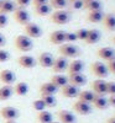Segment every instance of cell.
<instances>
[{
  "label": "cell",
  "mask_w": 115,
  "mask_h": 123,
  "mask_svg": "<svg viewBox=\"0 0 115 123\" xmlns=\"http://www.w3.org/2000/svg\"><path fill=\"white\" fill-rule=\"evenodd\" d=\"M14 18H15V21L17 24L25 26V25H27L30 22V14L26 10V7H19V6H16L15 11H14Z\"/></svg>",
  "instance_id": "5"
},
{
  "label": "cell",
  "mask_w": 115,
  "mask_h": 123,
  "mask_svg": "<svg viewBox=\"0 0 115 123\" xmlns=\"http://www.w3.org/2000/svg\"><path fill=\"white\" fill-rule=\"evenodd\" d=\"M76 41H78L76 32H66V42L67 43H74Z\"/></svg>",
  "instance_id": "37"
},
{
  "label": "cell",
  "mask_w": 115,
  "mask_h": 123,
  "mask_svg": "<svg viewBox=\"0 0 115 123\" xmlns=\"http://www.w3.org/2000/svg\"><path fill=\"white\" fill-rule=\"evenodd\" d=\"M7 22H9V20H7V15H5V14H1V12H0V28H4V27H6Z\"/></svg>",
  "instance_id": "40"
},
{
  "label": "cell",
  "mask_w": 115,
  "mask_h": 123,
  "mask_svg": "<svg viewBox=\"0 0 115 123\" xmlns=\"http://www.w3.org/2000/svg\"><path fill=\"white\" fill-rule=\"evenodd\" d=\"M101 22L107 30L115 31V15L114 14H105Z\"/></svg>",
  "instance_id": "29"
},
{
  "label": "cell",
  "mask_w": 115,
  "mask_h": 123,
  "mask_svg": "<svg viewBox=\"0 0 115 123\" xmlns=\"http://www.w3.org/2000/svg\"><path fill=\"white\" fill-rule=\"evenodd\" d=\"M20 115L17 108L11 107V106H5L0 108V117L4 121H15Z\"/></svg>",
  "instance_id": "7"
},
{
  "label": "cell",
  "mask_w": 115,
  "mask_h": 123,
  "mask_svg": "<svg viewBox=\"0 0 115 123\" xmlns=\"http://www.w3.org/2000/svg\"><path fill=\"white\" fill-rule=\"evenodd\" d=\"M113 43H114V44H115V36H114V37H113Z\"/></svg>",
  "instance_id": "49"
},
{
  "label": "cell",
  "mask_w": 115,
  "mask_h": 123,
  "mask_svg": "<svg viewBox=\"0 0 115 123\" xmlns=\"http://www.w3.org/2000/svg\"><path fill=\"white\" fill-rule=\"evenodd\" d=\"M41 100L43 101V104L46 105L47 108H52L57 106V98L55 97V95H43L41 96Z\"/></svg>",
  "instance_id": "32"
},
{
  "label": "cell",
  "mask_w": 115,
  "mask_h": 123,
  "mask_svg": "<svg viewBox=\"0 0 115 123\" xmlns=\"http://www.w3.org/2000/svg\"><path fill=\"white\" fill-rule=\"evenodd\" d=\"M76 35H77V38L79 41H86L87 36H88V28H79V30H77Z\"/></svg>",
  "instance_id": "36"
},
{
  "label": "cell",
  "mask_w": 115,
  "mask_h": 123,
  "mask_svg": "<svg viewBox=\"0 0 115 123\" xmlns=\"http://www.w3.org/2000/svg\"><path fill=\"white\" fill-rule=\"evenodd\" d=\"M51 5L50 4H43V5H38V6H35V11L38 16H47L51 14Z\"/></svg>",
  "instance_id": "33"
},
{
  "label": "cell",
  "mask_w": 115,
  "mask_h": 123,
  "mask_svg": "<svg viewBox=\"0 0 115 123\" xmlns=\"http://www.w3.org/2000/svg\"><path fill=\"white\" fill-rule=\"evenodd\" d=\"M94 96H95V94H94L92 90H83V91H79L78 100L92 105V102H93V100H94Z\"/></svg>",
  "instance_id": "31"
},
{
  "label": "cell",
  "mask_w": 115,
  "mask_h": 123,
  "mask_svg": "<svg viewBox=\"0 0 115 123\" xmlns=\"http://www.w3.org/2000/svg\"><path fill=\"white\" fill-rule=\"evenodd\" d=\"M50 42L52 44H56V46L63 44L66 42V31H62V30L53 31L50 35Z\"/></svg>",
  "instance_id": "16"
},
{
  "label": "cell",
  "mask_w": 115,
  "mask_h": 123,
  "mask_svg": "<svg viewBox=\"0 0 115 123\" xmlns=\"http://www.w3.org/2000/svg\"><path fill=\"white\" fill-rule=\"evenodd\" d=\"M32 108H34L35 111H37V112H41V111L46 110L47 107H46V105L43 104L42 100H41V98H37V100H35V101L32 102Z\"/></svg>",
  "instance_id": "35"
},
{
  "label": "cell",
  "mask_w": 115,
  "mask_h": 123,
  "mask_svg": "<svg viewBox=\"0 0 115 123\" xmlns=\"http://www.w3.org/2000/svg\"><path fill=\"white\" fill-rule=\"evenodd\" d=\"M24 30H25V35L27 37H30L31 39L32 38H40L42 36V28L40 27V25L35 24V22H29L27 25L24 26Z\"/></svg>",
  "instance_id": "6"
},
{
  "label": "cell",
  "mask_w": 115,
  "mask_h": 123,
  "mask_svg": "<svg viewBox=\"0 0 115 123\" xmlns=\"http://www.w3.org/2000/svg\"><path fill=\"white\" fill-rule=\"evenodd\" d=\"M83 9L88 11H97V10H103V5L99 0H86L83 3Z\"/></svg>",
  "instance_id": "27"
},
{
  "label": "cell",
  "mask_w": 115,
  "mask_h": 123,
  "mask_svg": "<svg viewBox=\"0 0 115 123\" xmlns=\"http://www.w3.org/2000/svg\"><path fill=\"white\" fill-rule=\"evenodd\" d=\"M100 37H101L100 31L97 28H92V30H88V36L84 42L87 44H95L100 41Z\"/></svg>",
  "instance_id": "24"
},
{
  "label": "cell",
  "mask_w": 115,
  "mask_h": 123,
  "mask_svg": "<svg viewBox=\"0 0 115 123\" xmlns=\"http://www.w3.org/2000/svg\"><path fill=\"white\" fill-rule=\"evenodd\" d=\"M90 71H92V74L95 75L98 79H105L109 75V70L107 68V64H104L100 60H97V62H94V63H92Z\"/></svg>",
  "instance_id": "3"
},
{
  "label": "cell",
  "mask_w": 115,
  "mask_h": 123,
  "mask_svg": "<svg viewBox=\"0 0 115 123\" xmlns=\"http://www.w3.org/2000/svg\"><path fill=\"white\" fill-rule=\"evenodd\" d=\"M10 59V53L5 49H0V63H5Z\"/></svg>",
  "instance_id": "38"
},
{
  "label": "cell",
  "mask_w": 115,
  "mask_h": 123,
  "mask_svg": "<svg viewBox=\"0 0 115 123\" xmlns=\"http://www.w3.org/2000/svg\"><path fill=\"white\" fill-rule=\"evenodd\" d=\"M5 44H6V38H5V36L1 32H0V48L4 47Z\"/></svg>",
  "instance_id": "45"
},
{
  "label": "cell",
  "mask_w": 115,
  "mask_h": 123,
  "mask_svg": "<svg viewBox=\"0 0 115 123\" xmlns=\"http://www.w3.org/2000/svg\"><path fill=\"white\" fill-rule=\"evenodd\" d=\"M108 94L115 95V81H108Z\"/></svg>",
  "instance_id": "42"
},
{
  "label": "cell",
  "mask_w": 115,
  "mask_h": 123,
  "mask_svg": "<svg viewBox=\"0 0 115 123\" xmlns=\"http://www.w3.org/2000/svg\"><path fill=\"white\" fill-rule=\"evenodd\" d=\"M104 14L103 10H97V11H89L88 15H87V20L92 24H99L103 21L104 18Z\"/></svg>",
  "instance_id": "26"
},
{
  "label": "cell",
  "mask_w": 115,
  "mask_h": 123,
  "mask_svg": "<svg viewBox=\"0 0 115 123\" xmlns=\"http://www.w3.org/2000/svg\"><path fill=\"white\" fill-rule=\"evenodd\" d=\"M68 83L71 85H74L77 87H80L83 85H86L87 76L83 73H79V74H68Z\"/></svg>",
  "instance_id": "17"
},
{
  "label": "cell",
  "mask_w": 115,
  "mask_h": 123,
  "mask_svg": "<svg viewBox=\"0 0 115 123\" xmlns=\"http://www.w3.org/2000/svg\"><path fill=\"white\" fill-rule=\"evenodd\" d=\"M52 123H61V122H58V121H53V122H52Z\"/></svg>",
  "instance_id": "50"
},
{
  "label": "cell",
  "mask_w": 115,
  "mask_h": 123,
  "mask_svg": "<svg viewBox=\"0 0 115 123\" xmlns=\"http://www.w3.org/2000/svg\"><path fill=\"white\" fill-rule=\"evenodd\" d=\"M97 55L99 57V59H103V60L108 62V60L115 58V49H113L110 47H103V48L98 49Z\"/></svg>",
  "instance_id": "20"
},
{
  "label": "cell",
  "mask_w": 115,
  "mask_h": 123,
  "mask_svg": "<svg viewBox=\"0 0 115 123\" xmlns=\"http://www.w3.org/2000/svg\"><path fill=\"white\" fill-rule=\"evenodd\" d=\"M17 64L24 69H32L36 67V59L29 54H24L17 58Z\"/></svg>",
  "instance_id": "15"
},
{
  "label": "cell",
  "mask_w": 115,
  "mask_h": 123,
  "mask_svg": "<svg viewBox=\"0 0 115 123\" xmlns=\"http://www.w3.org/2000/svg\"><path fill=\"white\" fill-rule=\"evenodd\" d=\"M79 87L74 86V85H71L69 83L67 85H65L61 89V94L63 97L66 98H74V97H78L79 95Z\"/></svg>",
  "instance_id": "13"
},
{
  "label": "cell",
  "mask_w": 115,
  "mask_h": 123,
  "mask_svg": "<svg viewBox=\"0 0 115 123\" xmlns=\"http://www.w3.org/2000/svg\"><path fill=\"white\" fill-rule=\"evenodd\" d=\"M50 0H32V3L35 6H38V5H43V4H48Z\"/></svg>",
  "instance_id": "44"
},
{
  "label": "cell",
  "mask_w": 115,
  "mask_h": 123,
  "mask_svg": "<svg viewBox=\"0 0 115 123\" xmlns=\"http://www.w3.org/2000/svg\"><path fill=\"white\" fill-rule=\"evenodd\" d=\"M53 62H55L53 55H52L51 53H48V52H42L37 58L38 65L42 67V68H52Z\"/></svg>",
  "instance_id": "14"
},
{
  "label": "cell",
  "mask_w": 115,
  "mask_h": 123,
  "mask_svg": "<svg viewBox=\"0 0 115 123\" xmlns=\"http://www.w3.org/2000/svg\"><path fill=\"white\" fill-rule=\"evenodd\" d=\"M114 117H115V116H114Z\"/></svg>",
  "instance_id": "54"
},
{
  "label": "cell",
  "mask_w": 115,
  "mask_h": 123,
  "mask_svg": "<svg viewBox=\"0 0 115 123\" xmlns=\"http://www.w3.org/2000/svg\"><path fill=\"white\" fill-rule=\"evenodd\" d=\"M51 83L53 84L57 89H62L65 85L68 84V76L63 75V74H55L51 76Z\"/></svg>",
  "instance_id": "22"
},
{
  "label": "cell",
  "mask_w": 115,
  "mask_h": 123,
  "mask_svg": "<svg viewBox=\"0 0 115 123\" xmlns=\"http://www.w3.org/2000/svg\"><path fill=\"white\" fill-rule=\"evenodd\" d=\"M84 70V62L80 60V59H74L73 62L68 64V74H79V73H83Z\"/></svg>",
  "instance_id": "18"
},
{
  "label": "cell",
  "mask_w": 115,
  "mask_h": 123,
  "mask_svg": "<svg viewBox=\"0 0 115 123\" xmlns=\"http://www.w3.org/2000/svg\"><path fill=\"white\" fill-rule=\"evenodd\" d=\"M50 5L53 9L63 10L67 6V0H50Z\"/></svg>",
  "instance_id": "34"
},
{
  "label": "cell",
  "mask_w": 115,
  "mask_h": 123,
  "mask_svg": "<svg viewBox=\"0 0 115 123\" xmlns=\"http://www.w3.org/2000/svg\"><path fill=\"white\" fill-rule=\"evenodd\" d=\"M92 91L95 95H107L108 94V81L104 79H97L92 83Z\"/></svg>",
  "instance_id": "8"
},
{
  "label": "cell",
  "mask_w": 115,
  "mask_h": 123,
  "mask_svg": "<svg viewBox=\"0 0 115 123\" xmlns=\"http://www.w3.org/2000/svg\"><path fill=\"white\" fill-rule=\"evenodd\" d=\"M71 21V12L67 10H56L51 15V22L56 25H66Z\"/></svg>",
  "instance_id": "4"
},
{
  "label": "cell",
  "mask_w": 115,
  "mask_h": 123,
  "mask_svg": "<svg viewBox=\"0 0 115 123\" xmlns=\"http://www.w3.org/2000/svg\"><path fill=\"white\" fill-rule=\"evenodd\" d=\"M58 52L61 54V57L65 58H78L80 55V49L78 46H76L74 43H63L61 44L58 48Z\"/></svg>",
  "instance_id": "1"
},
{
  "label": "cell",
  "mask_w": 115,
  "mask_h": 123,
  "mask_svg": "<svg viewBox=\"0 0 115 123\" xmlns=\"http://www.w3.org/2000/svg\"><path fill=\"white\" fill-rule=\"evenodd\" d=\"M57 91H58V89L52 84L51 81L43 83L42 85H40V89H38V92H40L41 96H43V95H55Z\"/></svg>",
  "instance_id": "21"
},
{
  "label": "cell",
  "mask_w": 115,
  "mask_h": 123,
  "mask_svg": "<svg viewBox=\"0 0 115 123\" xmlns=\"http://www.w3.org/2000/svg\"><path fill=\"white\" fill-rule=\"evenodd\" d=\"M29 84L25 83V81H19V83L15 84L14 86V94L17 96H26L29 94Z\"/></svg>",
  "instance_id": "25"
},
{
  "label": "cell",
  "mask_w": 115,
  "mask_h": 123,
  "mask_svg": "<svg viewBox=\"0 0 115 123\" xmlns=\"http://www.w3.org/2000/svg\"><path fill=\"white\" fill-rule=\"evenodd\" d=\"M16 9V4L13 1V0H1L0 1V12L1 14H10V12H14Z\"/></svg>",
  "instance_id": "23"
},
{
  "label": "cell",
  "mask_w": 115,
  "mask_h": 123,
  "mask_svg": "<svg viewBox=\"0 0 115 123\" xmlns=\"http://www.w3.org/2000/svg\"><path fill=\"white\" fill-rule=\"evenodd\" d=\"M30 3H31V0H15V4L19 7H26L30 5Z\"/></svg>",
  "instance_id": "41"
},
{
  "label": "cell",
  "mask_w": 115,
  "mask_h": 123,
  "mask_svg": "<svg viewBox=\"0 0 115 123\" xmlns=\"http://www.w3.org/2000/svg\"><path fill=\"white\" fill-rule=\"evenodd\" d=\"M92 105L95 107L97 110H107L109 106V101L105 95H95L94 100L92 102Z\"/></svg>",
  "instance_id": "19"
},
{
  "label": "cell",
  "mask_w": 115,
  "mask_h": 123,
  "mask_svg": "<svg viewBox=\"0 0 115 123\" xmlns=\"http://www.w3.org/2000/svg\"><path fill=\"white\" fill-rule=\"evenodd\" d=\"M107 123H115V117H110L107 119Z\"/></svg>",
  "instance_id": "47"
},
{
  "label": "cell",
  "mask_w": 115,
  "mask_h": 123,
  "mask_svg": "<svg viewBox=\"0 0 115 123\" xmlns=\"http://www.w3.org/2000/svg\"><path fill=\"white\" fill-rule=\"evenodd\" d=\"M72 7L74 10H79L83 7V1L82 0H74V1H72Z\"/></svg>",
  "instance_id": "43"
},
{
  "label": "cell",
  "mask_w": 115,
  "mask_h": 123,
  "mask_svg": "<svg viewBox=\"0 0 115 123\" xmlns=\"http://www.w3.org/2000/svg\"><path fill=\"white\" fill-rule=\"evenodd\" d=\"M4 123H16V122L15 121H5Z\"/></svg>",
  "instance_id": "48"
},
{
  "label": "cell",
  "mask_w": 115,
  "mask_h": 123,
  "mask_svg": "<svg viewBox=\"0 0 115 123\" xmlns=\"http://www.w3.org/2000/svg\"><path fill=\"white\" fill-rule=\"evenodd\" d=\"M0 81L3 85H13L16 81V74L10 69H3L0 71Z\"/></svg>",
  "instance_id": "11"
},
{
  "label": "cell",
  "mask_w": 115,
  "mask_h": 123,
  "mask_svg": "<svg viewBox=\"0 0 115 123\" xmlns=\"http://www.w3.org/2000/svg\"><path fill=\"white\" fill-rule=\"evenodd\" d=\"M73 110H74L78 115L80 116H88L92 113L93 111V107L90 104H87V102H83V101H79L77 100L74 104H73Z\"/></svg>",
  "instance_id": "9"
},
{
  "label": "cell",
  "mask_w": 115,
  "mask_h": 123,
  "mask_svg": "<svg viewBox=\"0 0 115 123\" xmlns=\"http://www.w3.org/2000/svg\"><path fill=\"white\" fill-rule=\"evenodd\" d=\"M68 60L67 58L65 57H58V58H55V62H53V65H52V70L53 73L56 74H63V71H66L68 69Z\"/></svg>",
  "instance_id": "10"
},
{
  "label": "cell",
  "mask_w": 115,
  "mask_h": 123,
  "mask_svg": "<svg viewBox=\"0 0 115 123\" xmlns=\"http://www.w3.org/2000/svg\"><path fill=\"white\" fill-rule=\"evenodd\" d=\"M14 94V87L11 85H3L0 87V101H6Z\"/></svg>",
  "instance_id": "30"
},
{
  "label": "cell",
  "mask_w": 115,
  "mask_h": 123,
  "mask_svg": "<svg viewBox=\"0 0 115 123\" xmlns=\"http://www.w3.org/2000/svg\"><path fill=\"white\" fill-rule=\"evenodd\" d=\"M69 1H71V3H72V1H74V0H69Z\"/></svg>",
  "instance_id": "51"
},
{
  "label": "cell",
  "mask_w": 115,
  "mask_h": 123,
  "mask_svg": "<svg viewBox=\"0 0 115 123\" xmlns=\"http://www.w3.org/2000/svg\"><path fill=\"white\" fill-rule=\"evenodd\" d=\"M38 123H52L53 122V116L50 111L43 110L41 112H37V116H36Z\"/></svg>",
  "instance_id": "28"
},
{
  "label": "cell",
  "mask_w": 115,
  "mask_h": 123,
  "mask_svg": "<svg viewBox=\"0 0 115 123\" xmlns=\"http://www.w3.org/2000/svg\"><path fill=\"white\" fill-rule=\"evenodd\" d=\"M82 1H83V3H84V1H86V0H82Z\"/></svg>",
  "instance_id": "52"
},
{
  "label": "cell",
  "mask_w": 115,
  "mask_h": 123,
  "mask_svg": "<svg viewBox=\"0 0 115 123\" xmlns=\"http://www.w3.org/2000/svg\"><path fill=\"white\" fill-rule=\"evenodd\" d=\"M57 118L61 123H77L76 116L68 110H59L57 112Z\"/></svg>",
  "instance_id": "12"
},
{
  "label": "cell",
  "mask_w": 115,
  "mask_h": 123,
  "mask_svg": "<svg viewBox=\"0 0 115 123\" xmlns=\"http://www.w3.org/2000/svg\"><path fill=\"white\" fill-rule=\"evenodd\" d=\"M15 47L17 50L22 53H27L31 49L34 48V42L30 37H27L26 35H19L15 38Z\"/></svg>",
  "instance_id": "2"
},
{
  "label": "cell",
  "mask_w": 115,
  "mask_h": 123,
  "mask_svg": "<svg viewBox=\"0 0 115 123\" xmlns=\"http://www.w3.org/2000/svg\"><path fill=\"white\" fill-rule=\"evenodd\" d=\"M107 68H108V70H109V73H111V74H114V75H115V58H113V59L108 60Z\"/></svg>",
  "instance_id": "39"
},
{
  "label": "cell",
  "mask_w": 115,
  "mask_h": 123,
  "mask_svg": "<svg viewBox=\"0 0 115 123\" xmlns=\"http://www.w3.org/2000/svg\"><path fill=\"white\" fill-rule=\"evenodd\" d=\"M0 1H1V0H0Z\"/></svg>",
  "instance_id": "53"
},
{
  "label": "cell",
  "mask_w": 115,
  "mask_h": 123,
  "mask_svg": "<svg viewBox=\"0 0 115 123\" xmlns=\"http://www.w3.org/2000/svg\"><path fill=\"white\" fill-rule=\"evenodd\" d=\"M108 101H109V106L115 107V95H110V97L108 98Z\"/></svg>",
  "instance_id": "46"
}]
</instances>
